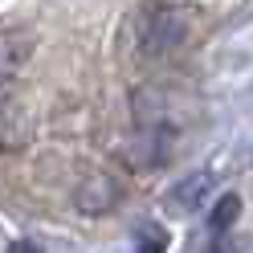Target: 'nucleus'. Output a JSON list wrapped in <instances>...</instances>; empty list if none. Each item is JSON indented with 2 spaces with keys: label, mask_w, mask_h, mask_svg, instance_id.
Returning a JSON list of instances; mask_svg holds the SVG:
<instances>
[{
  "label": "nucleus",
  "mask_w": 253,
  "mask_h": 253,
  "mask_svg": "<svg viewBox=\"0 0 253 253\" xmlns=\"http://www.w3.org/2000/svg\"><path fill=\"white\" fill-rule=\"evenodd\" d=\"M188 17L176 4H143L135 17V49L143 57H168L184 45Z\"/></svg>",
  "instance_id": "nucleus-1"
},
{
  "label": "nucleus",
  "mask_w": 253,
  "mask_h": 253,
  "mask_svg": "<svg viewBox=\"0 0 253 253\" xmlns=\"http://www.w3.org/2000/svg\"><path fill=\"white\" fill-rule=\"evenodd\" d=\"M209 184H212V176H209V171H196L192 180H184V184H176V188H171L168 209H171V212H188V209H196V204L204 200V192H209Z\"/></svg>",
  "instance_id": "nucleus-2"
},
{
  "label": "nucleus",
  "mask_w": 253,
  "mask_h": 253,
  "mask_svg": "<svg viewBox=\"0 0 253 253\" xmlns=\"http://www.w3.org/2000/svg\"><path fill=\"white\" fill-rule=\"evenodd\" d=\"M168 249V233L160 229V225H139V233H135V253H164Z\"/></svg>",
  "instance_id": "nucleus-3"
},
{
  "label": "nucleus",
  "mask_w": 253,
  "mask_h": 253,
  "mask_svg": "<svg viewBox=\"0 0 253 253\" xmlns=\"http://www.w3.org/2000/svg\"><path fill=\"white\" fill-rule=\"evenodd\" d=\"M237 212H241V196H237V192H225V196L216 200V209H212V229L225 233L233 220H237Z\"/></svg>",
  "instance_id": "nucleus-4"
},
{
  "label": "nucleus",
  "mask_w": 253,
  "mask_h": 253,
  "mask_svg": "<svg viewBox=\"0 0 253 253\" xmlns=\"http://www.w3.org/2000/svg\"><path fill=\"white\" fill-rule=\"evenodd\" d=\"M8 253H45V249H41V241H33V237H21V241L8 245Z\"/></svg>",
  "instance_id": "nucleus-5"
}]
</instances>
